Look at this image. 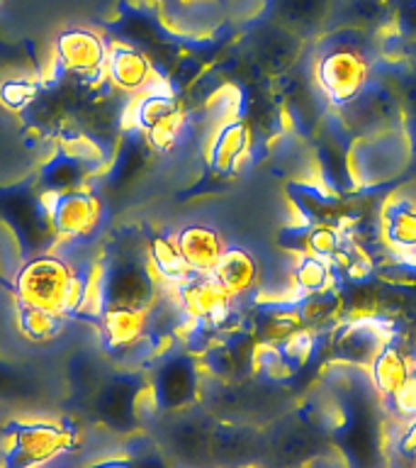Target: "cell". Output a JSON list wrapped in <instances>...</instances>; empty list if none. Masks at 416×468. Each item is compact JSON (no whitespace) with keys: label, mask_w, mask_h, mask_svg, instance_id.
Returning <instances> with one entry per match:
<instances>
[{"label":"cell","mask_w":416,"mask_h":468,"mask_svg":"<svg viewBox=\"0 0 416 468\" xmlns=\"http://www.w3.org/2000/svg\"><path fill=\"white\" fill-rule=\"evenodd\" d=\"M151 327V307L108 305L102 310V336L112 351H130L144 342Z\"/></svg>","instance_id":"9"},{"label":"cell","mask_w":416,"mask_h":468,"mask_svg":"<svg viewBox=\"0 0 416 468\" xmlns=\"http://www.w3.org/2000/svg\"><path fill=\"white\" fill-rule=\"evenodd\" d=\"M327 5L328 0H283V10L290 17L287 22H302V25H309L314 20L321 22Z\"/></svg>","instance_id":"23"},{"label":"cell","mask_w":416,"mask_h":468,"mask_svg":"<svg viewBox=\"0 0 416 468\" xmlns=\"http://www.w3.org/2000/svg\"><path fill=\"white\" fill-rule=\"evenodd\" d=\"M397 25L404 37H416V0H404L397 13Z\"/></svg>","instance_id":"25"},{"label":"cell","mask_w":416,"mask_h":468,"mask_svg":"<svg viewBox=\"0 0 416 468\" xmlns=\"http://www.w3.org/2000/svg\"><path fill=\"white\" fill-rule=\"evenodd\" d=\"M86 174L88 168L80 164L76 156H71V154H57L54 159L44 166V186H47V190H54V193H58V190H71V188H78V186H83V181H86Z\"/></svg>","instance_id":"20"},{"label":"cell","mask_w":416,"mask_h":468,"mask_svg":"<svg viewBox=\"0 0 416 468\" xmlns=\"http://www.w3.org/2000/svg\"><path fill=\"white\" fill-rule=\"evenodd\" d=\"M146 259H149V266H151L161 283L171 285V288L192 273L185 259H182L181 249L175 244V237L153 234L149 239V247H146Z\"/></svg>","instance_id":"17"},{"label":"cell","mask_w":416,"mask_h":468,"mask_svg":"<svg viewBox=\"0 0 416 468\" xmlns=\"http://www.w3.org/2000/svg\"><path fill=\"white\" fill-rule=\"evenodd\" d=\"M175 244L192 273H212L226 249L222 234L204 225L182 227L181 232L175 234Z\"/></svg>","instance_id":"12"},{"label":"cell","mask_w":416,"mask_h":468,"mask_svg":"<svg viewBox=\"0 0 416 468\" xmlns=\"http://www.w3.org/2000/svg\"><path fill=\"white\" fill-rule=\"evenodd\" d=\"M73 278V266L61 256L39 254L29 259L15 276V291L22 305L47 307L64 314V303Z\"/></svg>","instance_id":"1"},{"label":"cell","mask_w":416,"mask_h":468,"mask_svg":"<svg viewBox=\"0 0 416 468\" xmlns=\"http://www.w3.org/2000/svg\"><path fill=\"white\" fill-rule=\"evenodd\" d=\"M51 229L64 239H80L93 232L100 219V200L83 186L71 190H47L44 197Z\"/></svg>","instance_id":"6"},{"label":"cell","mask_w":416,"mask_h":468,"mask_svg":"<svg viewBox=\"0 0 416 468\" xmlns=\"http://www.w3.org/2000/svg\"><path fill=\"white\" fill-rule=\"evenodd\" d=\"M173 292L178 310L195 324L219 327L234 310V298L214 273H190L185 281L173 285Z\"/></svg>","instance_id":"5"},{"label":"cell","mask_w":416,"mask_h":468,"mask_svg":"<svg viewBox=\"0 0 416 468\" xmlns=\"http://www.w3.org/2000/svg\"><path fill=\"white\" fill-rule=\"evenodd\" d=\"M214 278L224 285V291L232 295L234 300L244 298L248 292H254L261 283V273H258V261L248 254L246 249L229 247L224 249V254L214 266Z\"/></svg>","instance_id":"13"},{"label":"cell","mask_w":416,"mask_h":468,"mask_svg":"<svg viewBox=\"0 0 416 468\" xmlns=\"http://www.w3.org/2000/svg\"><path fill=\"white\" fill-rule=\"evenodd\" d=\"M36 95H39V88H36L35 80L10 79L0 86V102L7 110H15V112L29 108L36 101Z\"/></svg>","instance_id":"22"},{"label":"cell","mask_w":416,"mask_h":468,"mask_svg":"<svg viewBox=\"0 0 416 468\" xmlns=\"http://www.w3.org/2000/svg\"><path fill=\"white\" fill-rule=\"evenodd\" d=\"M397 452L416 461V415L401 422L400 434H397Z\"/></svg>","instance_id":"24"},{"label":"cell","mask_w":416,"mask_h":468,"mask_svg":"<svg viewBox=\"0 0 416 468\" xmlns=\"http://www.w3.org/2000/svg\"><path fill=\"white\" fill-rule=\"evenodd\" d=\"M414 373H416V368H414Z\"/></svg>","instance_id":"26"},{"label":"cell","mask_w":416,"mask_h":468,"mask_svg":"<svg viewBox=\"0 0 416 468\" xmlns=\"http://www.w3.org/2000/svg\"><path fill=\"white\" fill-rule=\"evenodd\" d=\"M251 149V130L244 122H226L219 127V132L212 137L210 144V164L219 174L234 171L244 156Z\"/></svg>","instance_id":"16"},{"label":"cell","mask_w":416,"mask_h":468,"mask_svg":"<svg viewBox=\"0 0 416 468\" xmlns=\"http://www.w3.org/2000/svg\"><path fill=\"white\" fill-rule=\"evenodd\" d=\"M105 269V307L134 305L153 307L159 278L149 266V259L137 254H117Z\"/></svg>","instance_id":"2"},{"label":"cell","mask_w":416,"mask_h":468,"mask_svg":"<svg viewBox=\"0 0 416 468\" xmlns=\"http://www.w3.org/2000/svg\"><path fill=\"white\" fill-rule=\"evenodd\" d=\"M368 371H370L372 388L387 400L400 393L409 383V378L414 376V361L409 358V351L404 346L392 339H385V344L368 364Z\"/></svg>","instance_id":"11"},{"label":"cell","mask_w":416,"mask_h":468,"mask_svg":"<svg viewBox=\"0 0 416 468\" xmlns=\"http://www.w3.org/2000/svg\"><path fill=\"white\" fill-rule=\"evenodd\" d=\"M317 80L321 93L338 108H348L358 101L370 80V64L358 49L350 47H336L327 51L317 64Z\"/></svg>","instance_id":"3"},{"label":"cell","mask_w":416,"mask_h":468,"mask_svg":"<svg viewBox=\"0 0 416 468\" xmlns=\"http://www.w3.org/2000/svg\"><path fill=\"white\" fill-rule=\"evenodd\" d=\"M71 446V431L54 422H17L5 431V461L10 466H39Z\"/></svg>","instance_id":"4"},{"label":"cell","mask_w":416,"mask_h":468,"mask_svg":"<svg viewBox=\"0 0 416 468\" xmlns=\"http://www.w3.org/2000/svg\"><path fill=\"white\" fill-rule=\"evenodd\" d=\"M57 61L66 73L78 79L105 76L108 44L98 32L90 29H68L57 39Z\"/></svg>","instance_id":"7"},{"label":"cell","mask_w":416,"mask_h":468,"mask_svg":"<svg viewBox=\"0 0 416 468\" xmlns=\"http://www.w3.org/2000/svg\"><path fill=\"white\" fill-rule=\"evenodd\" d=\"M105 79L109 86L117 88L120 93L139 95L156 86V73H153L151 58L137 47L124 42L108 44V64H105Z\"/></svg>","instance_id":"8"},{"label":"cell","mask_w":416,"mask_h":468,"mask_svg":"<svg viewBox=\"0 0 416 468\" xmlns=\"http://www.w3.org/2000/svg\"><path fill=\"white\" fill-rule=\"evenodd\" d=\"M61 322L64 314L57 310H47V307L36 305H22L17 310V327L27 339L32 342H49L61 332Z\"/></svg>","instance_id":"19"},{"label":"cell","mask_w":416,"mask_h":468,"mask_svg":"<svg viewBox=\"0 0 416 468\" xmlns=\"http://www.w3.org/2000/svg\"><path fill=\"white\" fill-rule=\"evenodd\" d=\"M331 263L327 259H319L314 254H302L297 263L292 266L290 281L292 291L305 292V295H317V292L331 291L334 285V273H331Z\"/></svg>","instance_id":"18"},{"label":"cell","mask_w":416,"mask_h":468,"mask_svg":"<svg viewBox=\"0 0 416 468\" xmlns=\"http://www.w3.org/2000/svg\"><path fill=\"white\" fill-rule=\"evenodd\" d=\"M197 368L188 356L168 358L153 380V393L161 408L181 410L197 395Z\"/></svg>","instance_id":"10"},{"label":"cell","mask_w":416,"mask_h":468,"mask_svg":"<svg viewBox=\"0 0 416 468\" xmlns=\"http://www.w3.org/2000/svg\"><path fill=\"white\" fill-rule=\"evenodd\" d=\"M382 237L394 251L416 254V203L409 197H392L382 210Z\"/></svg>","instance_id":"14"},{"label":"cell","mask_w":416,"mask_h":468,"mask_svg":"<svg viewBox=\"0 0 416 468\" xmlns=\"http://www.w3.org/2000/svg\"><path fill=\"white\" fill-rule=\"evenodd\" d=\"M305 249L307 254L319 256V259H327V261H336L338 254H341V234L334 227L317 225L307 232Z\"/></svg>","instance_id":"21"},{"label":"cell","mask_w":416,"mask_h":468,"mask_svg":"<svg viewBox=\"0 0 416 468\" xmlns=\"http://www.w3.org/2000/svg\"><path fill=\"white\" fill-rule=\"evenodd\" d=\"M385 339L387 336L380 332L375 322L368 317H358L336 336V351H341V358H348V361L370 364Z\"/></svg>","instance_id":"15"}]
</instances>
